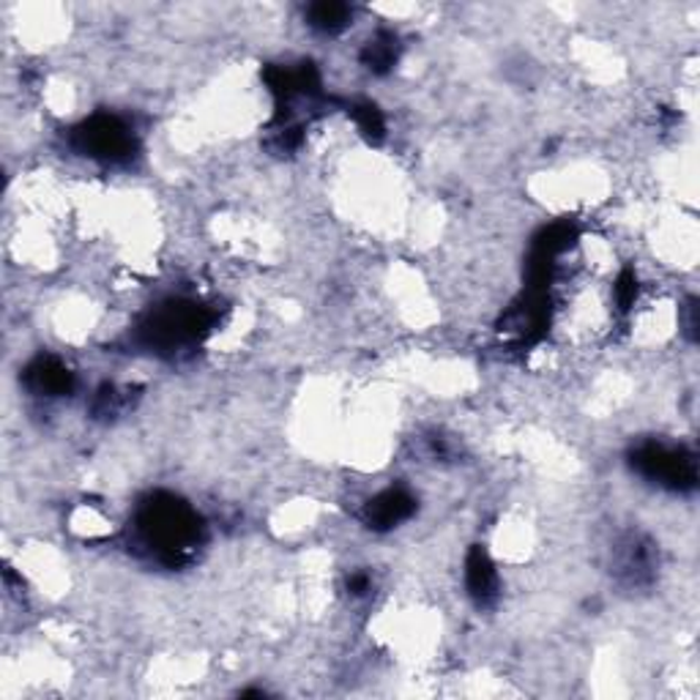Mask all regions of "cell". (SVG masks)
Wrapping results in <instances>:
<instances>
[{"instance_id": "obj_1", "label": "cell", "mask_w": 700, "mask_h": 700, "mask_svg": "<svg viewBox=\"0 0 700 700\" xmlns=\"http://www.w3.org/2000/svg\"><path fill=\"white\" fill-rule=\"evenodd\" d=\"M203 520L187 501L170 493H157L146 499L137 510L135 536L148 555L161 564H181L191 559L203 544Z\"/></svg>"}, {"instance_id": "obj_2", "label": "cell", "mask_w": 700, "mask_h": 700, "mask_svg": "<svg viewBox=\"0 0 700 700\" xmlns=\"http://www.w3.org/2000/svg\"><path fill=\"white\" fill-rule=\"evenodd\" d=\"M211 328V313L200 304L191 302H170L154 309L140 326V337L151 348L176 351L184 345L200 343Z\"/></svg>"}, {"instance_id": "obj_3", "label": "cell", "mask_w": 700, "mask_h": 700, "mask_svg": "<svg viewBox=\"0 0 700 700\" xmlns=\"http://www.w3.org/2000/svg\"><path fill=\"white\" fill-rule=\"evenodd\" d=\"M632 469L649 482L673 493H690L698 487V460L690 448L649 441L632 452Z\"/></svg>"}, {"instance_id": "obj_4", "label": "cell", "mask_w": 700, "mask_h": 700, "mask_svg": "<svg viewBox=\"0 0 700 700\" xmlns=\"http://www.w3.org/2000/svg\"><path fill=\"white\" fill-rule=\"evenodd\" d=\"M75 146L86 157L110 161V165L129 161L137 151L135 131L124 118L110 116V112H96L93 118L82 121L75 129Z\"/></svg>"}, {"instance_id": "obj_5", "label": "cell", "mask_w": 700, "mask_h": 700, "mask_svg": "<svg viewBox=\"0 0 700 700\" xmlns=\"http://www.w3.org/2000/svg\"><path fill=\"white\" fill-rule=\"evenodd\" d=\"M416 512V501L408 490L392 487L375 495L364 510V520L373 531H392Z\"/></svg>"}, {"instance_id": "obj_6", "label": "cell", "mask_w": 700, "mask_h": 700, "mask_svg": "<svg viewBox=\"0 0 700 700\" xmlns=\"http://www.w3.org/2000/svg\"><path fill=\"white\" fill-rule=\"evenodd\" d=\"M26 383L33 394H41V397H63L75 388V375L61 358L39 356L26 369Z\"/></svg>"}, {"instance_id": "obj_7", "label": "cell", "mask_w": 700, "mask_h": 700, "mask_svg": "<svg viewBox=\"0 0 700 700\" xmlns=\"http://www.w3.org/2000/svg\"><path fill=\"white\" fill-rule=\"evenodd\" d=\"M465 585H469V594L474 597L479 608H490L499 600V572H495L493 561H490L487 550L474 548L465 559Z\"/></svg>"}, {"instance_id": "obj_8", "label": "cell", "mask_w": 700, "mask_h": 700, "mask_svg": "<svg viewBox=\"0 0 700 700\" xmlns=\"http://www.w3.org/2000/svg\"><path fill=\"white\" fill-rule=\"evenodd\" d=\"M619 574L630 585H643L654 578V550L640 536H630L627 544H621Z\"/></svg>"}, {"instance_id": "obj_9", "label": "cell", "mask_w": 700, "mask_h": 700, "mask_svg": "<svg viewBox=\"0 0 700 700\" xmlns=\"http://www.w3.org/2000/svg\"><path fill=\"white\" fill-rule=\"evenodd\" d=\"M353 11L348 3H339V0H321L307 9V20L315 31L321 33H339L348 28Z\"/></svg>"}, {"instance_id": "obj_10", "label": "cell", "mask_w": 700, "mask_h": 700, "mask_svg": "<svg viewBox=\"0 0 700 700\" xmlns=\"http://www.w3.org/2000/svg\"><path fill=\"white\" fill-rule=\"evenodd\" d=\"M400 56V45L392 33H378L373 41H367L362 50V63L375 75H386L394 69Z\"/></svg>"}, {"instance_id": "obj_11", "label": "cell", "mask_w": 700, "mask_h": 700, "mask_svg": "<svg viewBox=\"0 0 700 700\" xmlns=\"http://www.w3.org/2000/svg\"><path fill=\"white\" fill-rule=\"evenodd\" d=\"M353 118H356V127L362 129V135L369 137V140H381L383 131H386L381 110L375 105H369V101H364V105H353Z\"/></svg>"}, {"instance_id": "obj_12", "label": "cell", "mask_w": 700, "mask_h": 700, "mask_svg": "<svg viewBox=\"0 0 700 700\" xmlns=\"http://www.w3.org/2000/svg\"><path fill=\"white\" fill-rule=\"evenodd\" d=\"M638 298V277L635 272H624L619 277V285H615V302H619L621 309H630Z\"/></svg>"}, {"instance_id": "obj_13", "label": "cell", "mask_w": 700, "mask_h": 700, "mask_svg": "<svg viewBox=\"0 0 700 700\" xmlns=\"http://www.w3.org/2000/svg\"><path fill=\"white\" fill-rule=\"evenodd\" d=\"M348 591L353 597H364L369 591V578L367 574H362V572H356V574H351L348 578Z\"/></svg>"}]
</instances>
